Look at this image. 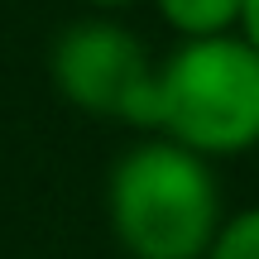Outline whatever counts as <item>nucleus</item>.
<instances>
[{"mask_svg":"<svg viewBox=\"0 0 259 259\" xmlns=\"http://www.w3.org/2000/svg\"><path fill=\"white\" fill-rule=\"evenodd\" d=\"M154 135L202 158H235L259 144V53L240 34L183 38L158 63Z\"/></svg>","mask_w":259,"mask_h":259,"instance_id":"nucleus-2","label":"nucleus"},{"mask_svg":"<svg viewBox=\"0 0 259 259\" xmlns=\"http://www.w3.org/2000/svg\"><path fill=\"white\" fill-rule=\"evenodd\" d=\"M106 216L130 259H202L226 221L211 158L163 135L130 144L106 173Z\"/></svg>","mask_w":259,"mask_h":259,"instance_id":"nucleus-1","label":"nucleus"},{"mask_svg":"<svg viewBox=\"0 0 259 259\" xmlns=\"http://www.w3.org/2000/svg\"><path fill=\"white\" fill-rule=\"evenodd\" d=\"M202 259H259V206H245V211L226 216Z\"/></svg>","mask_w":259,"mask_h":259,"instance_id":"nucleus-5","label":"nucleus"},{"mask_svg":"<svg viewBox=\"0 0 259 259\" xmlns=\"http://www.w3.org/2000/svg\"><path fill=\"white\" fill-rule=\"evenodd\" d=\"M235 34L259 53V0H240V24H235Z\"/></svg>","mask_w":259,"mask_h":259,"instance_id":"nucleus-6","label":"nucleus"},{"mask_svg":"<svg viewBox=\"0 0 259 259\" xmlns=\"http://www.w3.org/2000/svg\"><path fill=\"white\" fill-rule=\"evenodd\" d=\"M154 5L178 38H216L235 34L240 24V0H154Z\"/></svg>","mask_w":259,"mask_h":259,"instance_id":"nucleus-4","label":"nucleus"},{"mask_svg":"<svg viewBox=\"0 0 259 259\" xmlns=\"http://www.w3.org/2000/svg\"><path fill=\"white\" fill-rule=\"evenodd\" d=\"M48 77L77 111L130 130H154L158 63L149 58V44L120 19L87 15L58 29L48 44Z\"/></svg>","mask_w":259,"mask_h":259,"instance_id":"nucleus-3","label":"nucleus"},{"mask_svg":"<svg viewBox=\"0 0 259 259\" xmlns=\"http://www.w3.org/2000/svg\"><path fill=\"white\" fill-rule=\"evenodd\" d=\"M82 5H92V10H130V5H139V0H82Z\"/></svg>","mask_w":259,"mask_h":259,"instance_id":"nucleus-7","label":"nucleus"}]
</instances>
